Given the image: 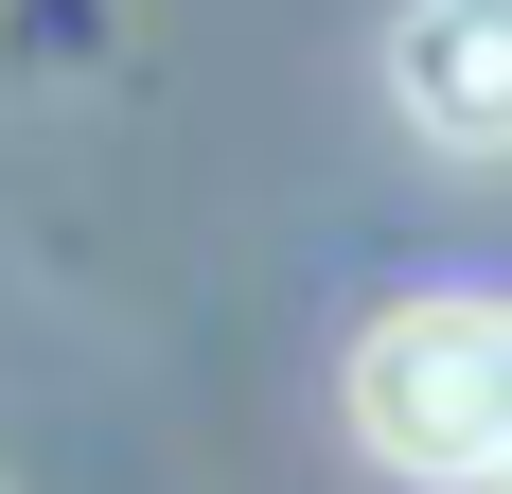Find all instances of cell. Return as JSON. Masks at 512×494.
Segmentation results:
<instances>
[{
	"instance_id": "cell-3",
	"label": "cell",
	"mask_w": 512,
	"mask_h": 494,
	"mask_svg": "<svg viewBox=\"0 0 512 494\" xmlns=\"http://www.w3.org/2000/svg\"><path fill=\"white\" fill-rule=\"evenodd\" d=\"M477 494H512V300H477Z\"/></svg>"
},
{
	"instance_id": "cell-1",
	"label": "cell",
	"mask_w": 512,
	"mask_h": 494,
	"mask_svg": "<svg viewBox=\"0 0 512 494\" xmlns=\"http://www.w3.org/2000/svg\"><path fill=\"white\" fill-rule=\"evenodd\" d=\"M354 442L424 494H477V300H389L354 336Z\"/></svg>"
},
{
	"instance_id": "cell-2",
	"label": "cell",
	"mask_w": 512,
	"mask_h": 494,
	"mask_svg": "<svg viewBox=\"0 0 512 494\" xmlns=\"http://www.w3.org/2000/svg\"><path fill=\"white\" fill-rule=\"evenodd\" d=\"M389 106L442 159H512V0H407L389 18Z\"/></svg>"
}]
</instances>
